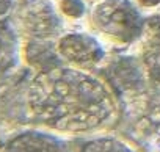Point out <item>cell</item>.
Masks as SVG:
<instances>
[{
    "label": "cell",
    "mask_w": 160,
    "mask_h": 152,
    "mask_svg": "<svg viewBox=\"0 0 160 152\" xmlns=\"http://www.w3.org/2000/svg\"><path fill=\"white\" fill-rule=\"evenodd\" d=\"M36 121L57 132H90L104 125L116 110L110 88L80 67L41 72L28 91Z\"/></svg>",
    "instance_id": "obj_1"
},
{
    "label": "cell",
    "mask_w": 160,
    "mask_h": 152,
    "mask_svg": "<svg viewBox=\"0 0 160 152\" xmlns=\"http://www.w3.org/2000/svg\"><path fill=\"white\" fill-rule=\"evenodd\" d=\"M91 22L99 33L122 44L137 41L144 32V19L132 0H101Z\"/></svg>",
    "instance_id": "obj_2"
},
{
    "label": "cell",
    "mask_w": 160,
    "mask_h": 152,
    "mask_svg": "<svg viewBox=\"0 0 160 152\" xmlns=\"http://www.w3.org/2000/svg\"><path fill=\"white\" fill-rule=\"evenodd\" d=\"M60 56L77 67H93L105 58L102 44L87 33H66L58 39Z\"/></svg>",
    "instance_id": "obj_3"
},
{
    "label": "cell",
    "mask_w": 160,
    "mask_h": 152,
    "mask_svg": "<svg viewBox=\"0 0 160 152\" xmlns=\"http://www.w3.org/2000/svg\"><path fill=\"white\" fill-rule=\"evenodd\" d=\"M24 28L36 39H49L61 32V17L49 0H28L21 10Z\"/></svg>",
    "instance_id": "obj_4"
},
{
    "label": "cell",
    "mask_w": 160,
    "mask_h": 152,
    "mask_svg": "<svg viewBox=\"0 0 160 152\" xmlns=\"http://www.w3.org/2000/svg\"><path fill=\"white\" fill-rule=\"evenodd\" d=\"M3 152H68L61 138L47 132L28 130L8 141Z\"/></svg>",
    "instance_id": "obj_5"
},
{
    "label": "cell",
    "mask_w": 160,
    "mask_h": 152,
    "mask_svg": "<svg viewBox=\"0 0 160 152\" xmlns=\"http://www.w3.org/2000/svg\"><path fill=\"white\" fill-rule=\"evenodd\" d=\"M144 66L141 67L133 58H119L110 64V82L122 91L140 90L144 86Z\"/></svg>",
    "instance_id": "obj_6"
},
{
    "label": "cell",
    "mask_w": 160,
    "mask_h": 152,
    "mask_svg": "<svg viewBox=\"0 0 160 152\" xmlns=\"http://www.w3.org/2000/svg\"><path fill=\"white\" fill-rule=\"evenodd\" d=\"M19 63V39L14 28L0 21V72L8 71Z\"/></svg>",
    "instance_id": "obj_7"
},
{
    "label": "cell",
    "mask_w": 160,
    "mask_h": 152,
    "mask_svg": "<svg viewBox=\"0 0 160 152\" xmlns=\"http://www.w3.org/2000/svg\"><path fill=\"white\" fill-rule=\"evenodd\" d=\"M42 41L44 39H36L35 42H32L28 46V61H32L35 66H38L41 69V72L58 67L60 58H61L58 50L55 52V50L46 47V44Z\"/></svg>",
    "instance_id": "obj_8"
},
{
    "label": "cell",
    "mask_w": 160,
    "mask_h": 152,
    "mask_svg": "<svg viewBox=\"0 0 160 152\" xmlns=\"http://www.w3.org/2000/svg\"><path fill=\"white\" fill-rule=\"evenodd\" d=\"M146 141L157 150L160 152V104L155 105L143 119L140 125Z\"/></svg>",
    "instance_id": "obj_9"
},
{
    "label": "cell",
    "mask_w": 160,
    "mask_h": 152,
    "mask_svg": "<svg viewBox=\"0 0 160 152\" xmlns=\"http://www.w3.org/2000/svg\"><path fill=\"white\" fill-rule=\"evenodd\" d=\"M80 152H135L129 144L115 136H101L87 141Z\"/></svg>",
    "instance_id": "obj_10"
},
{
    "label": "cell",
    "mask_w": 160,
    "mask_h": 152,
    "mask_svg": "<svg viewBox=\"0 0 160 152\" xmlns=\"http://www.w3.org/2000/svg\"><path fill=\"white\" fill-rule=\"evenodd\" d=\"M146 75L155 83H160V41H157L143 56Z\"/></svg>",
    "instance_id": "obj_11"
},
{
    "label": "cell",
    "mask_w": 160,
    "mask_h": 152,
    "mask_svg": "<svg viewBox=\"0 0 160 152\" xmlns=\"http://www.w3.org/2000/svg\"><path fill=\"white\" fill-rule=\"evenodd\" d=\"M60 10L68 17L80 19L85 14V3L83 0H60Z\"/></svg>",
    "instance_id": "obj_12"
},
{
    "label": "cell",
    "mask_w": 160,
    "mask_h": 152,
    "mask_svg": "<svg viewBox=\"0 0 160 152\" xmlns=\"http://www.w3.org/2000/svg\"><path fill=\"white\" fill-rule=\"evenodd\" d=\"M144 30L155 41H160V16H151L148 21H144Z\"/></svg>",
    "instance_id": "obj_13"
},
{
    "label": "cell",
    "mask_w": 160,
    "mask_h": 152,
    "mask_svg": "<svg viewBox=\"0 0 160 152\" xmlns=\"http://www.w3.org/2000/svg\"><path fill=\"white\" fill-rule=\"evenodd\" d=\"M13 3L14 0H0V17L8 14V11L13 8Z\"/></svg>",
    "instance_id": "obj_14"
},
{
    "label": "cell",
    "mask_w": 160,
    "mask_h": 152,
    "mask_svg": "<svg viewBox=\"0 0 160 152\" xmlns=\"http://www.w3.org/2000/svg\"><path fill=\"white\" fill-rule=\"evenodd\" d=\"M138 3L143 8H155L160 5V0H138Z\"/></svg>",
    "instance_id": "obj_15"
}]
</instances>
